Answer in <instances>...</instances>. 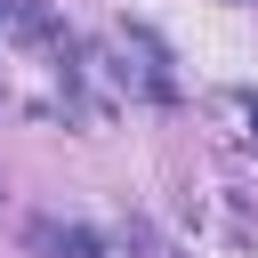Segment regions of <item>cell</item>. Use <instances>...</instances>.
<instances>
[{
	"mask_svg": "<svg viewBox=\"0 0 258 258\" xmlns=\"http://www.w3.org/2000/svg\"><path fill=\"white\" fill-rule=\"evenodd\" d=\"M32 242H40V250H56V258H105V242H97L89 226H48V218H40V226H32Z\"/></svg>",
	"mask_w": 258,
	"mask_h": 258,
	"instance_id": "6da1fadb",
	"label": "cell"
},
{
	"mask_svg": "<svg viewBox=\"0 0 258 258\" xmlns=\"http://www.w3.org/2000/svg\"><path fill=\"white\" fill-rule=\"evenodd\" d=\"M8 24H16L24 40H56V16H48V0H8Z\"/></svg>",
	"mask_w": 258,
	"mask_h": 258,
	"instance_id": "7a4b0ae2",
	"label": "cell"
}]
</instances>
